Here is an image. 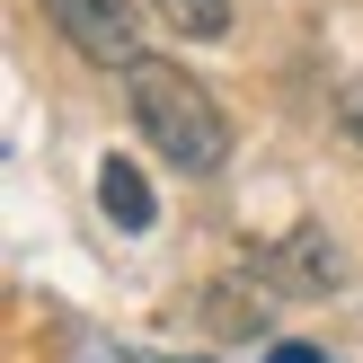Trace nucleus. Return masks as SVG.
Here are the masks:
<instances>
[{
  "mask_svg": "<svg viewBox=\"0 0 363 363\" xmlns=\"http://www.w3.org/2000/svg\"><path fill=\"white\" fill-rule=\"evenodd\" d=\"M124 98H133V133H151V151L169 160V169L204 177V169H222V160H230V124H222L213 89L195 80L186 62L142 53V62L124 71Z\"/></svg>",
  "mask_w": 363,
  "mask_h": 363,
  "instance_id": "obj_1",
  "label": "nucleus"
},
{
  "mask_svg": "<svg viewBox=\"0 0 363 363\" xmlns=\"http://www.w3.org/2000/svg\"><path fill=\"white\" fill-rule=\"evenodd\" d=\"M45 18L106 71H133L142 62V27H133V0H45Z\"/></svg>",
  "mask_w": 363,
  "mask_h": 363,
  "instance_id": "obj_2",
  "label": "nucleus"
},
{
  "mask_svg": "<svg viewBox=\"0 0 363 363\" xmlns=\"http://www.w3.org/2000/svg\"><path fill=\"white\" fill-rule=\"evenodd\" d=\"M257 275H275V293H328L337 284V248L319 240V230H293L284 248H266Z\"/></svg>",
  "mask_w": 363,
  "mask_h": 363,
  "instance_id": "obj_3",
  "label": "nucleus"
},
{
  "mask_svg": "<svg viewBox=\"0 0 363 363\" xmlns=\"http://www.w3.org/2000/svg\"><path fill=\"white\" fill-rule=\"evenodd\" d=\"M98 204H106L116 230H151V186H142L133 160H106V169H98Z\"/></svg>",
  "mask_w": 363,
  "mask_h": 363,
  "instance_id": "obj_4",
  "label": "nucleus"
},
{
  "mask_svg": "<svg viewBox=\"0 0 363 363\" xmlns=\"http://www.w3.org/2000/svg\"><path fill=\"white\" fill-rule=\"evenodd\" d=\"M160 18H169L177 35H186V45H213V35L230 27V0H151Z\"/></svg>",
  "mask_w": 363,
  "mask_h": 363,
  "instance_id": "obj_5",
  "label": "nucleus"
},
{
  "mask_svg": "<svg viewBox=\"0 0 363 363\" xmlns=\"http://www.w3.org/2000/svg\"><path fill=\"white\" fill-rule=\"evenodd\" d=\"M337 124H346V133L363 142V71H354V80H346V89H337Z\"/></svg>",
  "mask_w": 363,
  "mask_h": 363,
  "instance_id": "obj_6",
  "label": "nucleus"
},
{
  "mask_svg": "<svg viewBox=\"0 0 363 363\" xmlns=\"http://www.w3.org/2000/svg\"><path fill=\"white\" fill-rule=\"evenodd\" d=\"M266 363H319V346H275Z\"/></svg>",
  "mask_w": 363,
  "mask_h": 363,
  "instance_id": "obj_7",
  "label": "nucleus"
}]
</instances>
